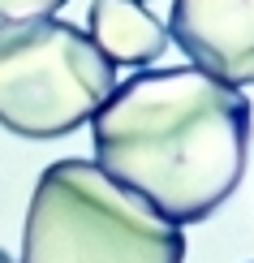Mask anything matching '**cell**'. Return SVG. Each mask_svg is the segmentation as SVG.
Segmentation results:
<instances>
[{
	"label": "cell",
	"mask_w": 254,
	"mask_h": 263,
	"mask_svg": "<svg viewBox=\"0 0 254 263\" xmlns=\"http://www.w3.org/2000/svg\"><path fill=\"white\" fill-rule=\"evenodd\" d=\"M91 142L112 181L194 224L246 177L250 100L203 69H138L91 117Z\"/></svg>",
	"instance_id": "obj_1"
},
{
	"label": "cell",
	"mask_w": 254,
	"mask_h": 263,
	"mask_svg": "<svg viewBox=\"0 0 254 263\" xmlns=\"http://www.w3.org/2000/svg\"><path fill=\"white\" fill-rule=\"evenodd\" d=\"M22 263H185V233L95 160H56L30 194Z\"/></svg>",
	"instance_id": "obj_2"
},
{
	"label": "cell",
	"mask_w": 254,
	"mask_h": 263,
	"mask_svg": "<svg viewBox=\"0 0 254 263\" xmlns=\"http://www.w3.org/2000/svg\"><path fill=\"white\" fill-rule=\"evenodd\" d=\"M116 91V65L61 17L0 22V125L17 138H65Z\"/></svg>",
	"instance_id": "obj_3"
},
{
	"label": "cell",
	"mask_w": 254,
	"mask_h": 263,
	"mask_svg": "<svg viewBox=\"0 0 254 263\" xmlns=\"http://www.w3.org/2000/svg\"><path fill=\"white\" fill-rule=\"evenodd\" d=\"M168 35L228 86H254V0H172Z\"/></svg>",
	"instance_id": "obj_4"
},
{
	"label": "cell",
	"mask_w": 254,
	"mask_h": 263,
	"mask_svg": "<svg viewBox=\"0 0 254 263\" xmlns=\"http://www.w3.org/2000/svg\"><path fill=\"white\" fill-rule=\"evenodd\" d=\"M86 35L112 65L134 69H147L168 52V30L151 9H142V0H91Z\"/></svg>",
	"instance_id": "obj_5"
},
{
	"label": "cell",
	"mask_w": 254,
	"mask_h": 263,
	"mask_svg": "<svg viewBox=\"0 0 254 263\" xmlns=\"http://www.w3.org/2000/svg\"><path fill=\"white\" fill-rule=\"evenodd\" d=\"M65 9V0H0V22H30V17H52Z\"/></svg>",
	"instance_id": "obj_6"
},
{
	"label": "cell",
	"mask_w": 254,
	"mask_h": 263,
	"mask_svg": "<svg viewBox=\"0 0 254 263\" xmlns=\"http://www.w3.org/2000/svg\"><path fill=\"white\" fill-rule=\"evenodd\" d=\"M0 263H13V259H9V255H5V250H0Z\"/></svg>",
	"instance_id": "obj_7"
}]
</instances>
